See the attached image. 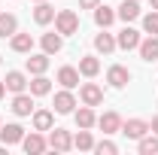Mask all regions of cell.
I'll list each match as a JSON object with an SVG mask.
<instances>
[{"instance_id":"6da1fadb","label":"cell","mask_w":158,"mask_h":155,"mask_svg":"<svg viewBox=\"0 0 158 155\" xmlns=\"http://www.w3.org/2000/svg\"><path fill=\"white\" fill-rule=\"evenodd\" d=\"M55 31H58L61 37L76 34V31H79V15H76V9H58V12H55Z\"/></svg>"},{"instance_id":"7a4b0ae2","label":"cell","mask_w":158,"mask_h":155,"mask_svg":"<svg viewBox=\"0 0 158 155\" xmlns=\"http://www.w3.org/2000/svg\"><path fill=\"white\" fill-rule=\"evenodd\" d=\"M79 100L85 107H100L103 103V88H100L98 82H82L79 85Z\"/></svg>"},{"instance_id":"3957f363","label":"cell","mask_w":158,"mask_h":155,"mask_svg":"<svg viewBox=\"0 0 158 155\" xmlns=\"http://www.w3.org/2000/svg\"><path fill=\"white\" fill-rule=\"evenodd\" d=\"M49 149H55V152H70V149H73V134L64 131V128H52V131H49Z\"/></svg>"},{"instance_id":"277c9868","label":"cell","mask_w":158,"mask_h":155,"mask_svg":"<svg viewBox=\"0 0 158 155\" xmlns=\"http://www.w3.org/2000/svg\"><path fill=\"white\" fill-rule=\"evenodd\" d=\"M21 149L27 155H40L49 149V140L43 137V131H31V134H24V140H21Z\"/></svg>"},{"instance_id":"5b68a950","label":"cell","mask_w":158,"mask_h":155,"mask_svg":"<svg viewBox=\"0 0 158 155\" xmlns=\"http://www.w3.org/2000/svg\"><path fill=\"white\" fill-rule=\"evenodd\" d=\"M140 31L137 27H131V24H125V27H122V31H118V37H116V46L118 49H125V52H131V49H137L140 46Z\"/></svg>"},{"instance_id":"8992f818","label":"cell","mask_w":158,"mask_h":155,"mask_svg":"<svg viewBox=\"0 0 158 155\" xmlns=\"http://www.w3.org/2000/svg\"><path fill=\"white\" fill-rule=\"evenodd\" d=\"M122 122H125V119L118 116L116 110H106L103 116H98V128L103 134H118V131H122Z\"/></svg>"},{"instance_id":"52a82bcc","label":"cell","mask_w":158,"mask_h":155,"mask_svg":"<svg viewBox=\"0 0 158 155\" xmlns=\"http://www.w3.org/2000/svg\"><path fill=\"white\" fill-rule=\"evenodd\" d=\"M76 110V97H73V88H61L58 94H55V113L61 116H70Z\"/></svg>"},{"instance_id":"ba28073f","label":"cell","mask_w":158,"mask_h":155,"mask_svg":"<svg viewBox=\"0 0 158 155\" xmlns=\"http://www.w3.org/2000/svg\"><path fill=\"white\" fill-rule=\"evenodd\" d=\"M122 134L128 140H140L143 134H149V122L146 119H128V122H122Z\"/></svg>"},{"instance_id":"9c48e42d","label":"cell","mask_w":158,"mask_h":155,"mask_svg":"<svg viewBox=\"0 0 158 155\" xmlns=\"http://www.w3.org/2000/svg\"><path fill=\"white\" fill-rule=\"evenodd\" d=\"M24 140V128L15 125V122H9V125H0V143L3 146H15Z\"/></svg>"},{"instance_id":"30bf717a","label":"cell","mask_w":158,"mask_h":155,"mask_svg":"<svg viewBox=\"0 0 158 155\" xmlns=\"http://www.w3.org/2000/svg\"><path fill=\"white\" fill-rule=\"evenodd\" d=\"M106 82H110L113 88H125V85L131 82V70L122 67V64H113V67L106 70Z\"/></svg>"},{"instance_id":"8fae6325","label":"cell","mask_w":158,"mask_h":155,"mask_svg":"<svg viewBox=\"0 0 158 155\" xmlns=\"http://www.w3.org/2000/svg\"><path fill=\"white\" fill-rule=\"evenodd\" d=\"M116 19H122L125 24L137 21V19H140V3H137V0H122V3H118V9H116Z\"/></svg>"},{"instance_id":"7c38bea8","label":"cell","mask_w":158,"mask_h":155,"mask_svg":"<svg viewBox=\"0 0 158 155\" xmlns=\"http://www.w3.org/2000/svg\"><path fill=\"white\" fill-rule=\"evenodd\" d=\"M12 113L15 116H31L34 113V94L31 91H19L12 97Z\"/></svg>"},{"instance_id":"4fadbf2b","label":"cell","mask_w":158,"mask_h":155,"mask_svg":"<svg viewBox=\"0 0 158 155\" xmlns=\"http://www.w3.org/2000/svg\"><path fill=\"white\" fill-rule=\"evenodd\" d=\"M137 52H140V58L146 61V64L158 61V37H149V34H146V40H140Z\"/></svg>"},{"instance_id":"5bb4252c","label":"cell","mask_w":158,"mask_h":155,"mask_svg":"<svg viewBox=\"0 0 158 155\" xmlns=\"http://www.w3.org/2000/svg\"><path fill=\"white\" fill-rule=\"evenodd\" d=\"M40 46H43V52L52 58V55H58L61 49H64V37H61L58 31H55V34H43V37H40Z\"/></svg>"},{"instance_id":"9a60e30c","label":"cell","mask_w":158,"mask_h":155,"mask_svg":"<svg viewBox=\"0 0 158 155\" xmlns=\"http://www.w3.org/2000/svg\"><path fill=\"white\" fill-rule=\"evenodd\" d=\"M98 73H100V58L98 55H82V58H79V76L94 79Z\"/></svg>"},{"instance_id":"2e32d148","label":"cell","mask_w":158,"mask_h":155,"mask_svg":"<svg viewBox=\"0 0 158 155\" xmlns=\"http://www.w3.org/2000/svg\"><path fill=\"white\" fill-rule=\"evenodd\" d=\"M31 119H34V131H52L55 128V113L52 110H34Z\"/></svg>"},{"instance_id":"e0dca14e","label":"cell","mask_w":158,"mask_h":155,"mask_svg":"<svg viewBox=\"0 0 158 155\" xmlns=\"http://www.w3.org/2000/svg\"><path fill=\"white\" fill-rule=\"evenodd\" d=\"M94 49H98L100 55H113L118 46H116V37L113 34H106V27H100V34L94 37Z\"/></svg>"},{"instance_id":"ac0fdd59","label":"cell","mask_w":158,"mask_h":155,"mask_svg":"<svg viewBox=\"0 0 158 155\" xmlns=\"http://www.w3.org/2000/svg\"><path fill=\"white\" fill-rule=\"evenodd\" d=\"M3 82H6V91H12V94H19V91H27V76H24L21 70H9Z\"/></svg>"},{"instance_id":"d6986e66","label":"cell","mask_w":158,"mask_h":155,"mask_svg":"<svg viewBox=\"0 0 158 155\" xmlns=\"http://www.w3.org/2000/svg\"><path fill=\"white\" fill-rule=\"evenodd\" d=\"M9 46H12V52H19V55H31V49H34V37L15 31V34L9 37Z\"/></svg>"},{"instance_id":"ffe728a7","label":"cell","mask_w":158,"mask_h":155,"mask_svg":"<svg viewBox=\"0 0 158 155\" xmlns=\"http://www.w3.org/2000/svg\"><path fill=\"white\" fill-rule=\"evenodd\" d=\"M27 91L34 97H46L49 91H52V79L46 76V73H40V76H34L31 82H27Z\"/></svg>"},{"instance_id":"44dd1931","label":"cell","mask_w":158,"mask_h":155,"mask_svg":"<svg viewBox=\"0 0 158 155\" xmlns=\"http://www.w3.org/2000/svg\"><path fill=\"white\" fill-rule=\"evenodd\" d=\"M58 82H61V88H76L79 85V67L64 64V67L58 70Z\"/></svg>"},{"instance_id":"7402d4cb","label":"cell","mask_w":158,"mask_h":155,"mask_svg":"<svg viewBox=\"0 0 158 155\" xmlns=\"http://www.w3.org/2000/svg\"><path fill=\"white\" fill-rule=\"evenodd\" d=\"M73 116H76V125L79 128H94L98 125V116H94V107H79V110H73Z\"/></svg>"},{"instance_id":"603a6c76","label":"cell","mask_w":158,"mask_h":155,"mask_svg":"<svg viewBox=\"0 0 158 155\" xmlns=\"http://www.w3.org/2000/svg\"><path fill=\"white\" fill-rule=\"evenodd\" d=\"M113 21H116V9H113V6H106V3L94 6V24H98V27H110Z\"/></svg>"},{"instance_id":"cb8c5ba5","label":"cell","mask_w":158,"mask_h":155,"mask_svg":"<svg viewBox=\"0 0 158 155\" xmlns=\"http://www.w3.org/2000/svg\"><path fill=\"white\" fill-rule=\"evenodd\" d=\"M24 67H27V73H31V76H40V73H46V70H49V55H46V52L31 55Z\"/></svg>"},{"instance_id":"d4e9b609","label":"cell","mask_w":158,"mask_h":155,"mask_svg":"<svg viewBox=\"0 0 158 155\" xmlns=\"http://www.w3.org/2000/svg\"><path fill=\"white\" fill-rule=\"evenodd\" d=\"M73 149H79V152H91V149H94L91 128H79V134L73 137Z\"/></svg>"},{"instance_id":"484cf974","label":"cell","mask_w":158,"mask_h":155,"mask_svg":"<svg viewBox=\"0 0 158 155\" xmlns=\"http://www.w3.org/2000/svg\"><path fill=\"white\" fill-rule=\"evenodd\" d=\"M137 152L140 155H158V134H152V131L143 134L137 140Z\"/></svg>"},{"instance_id":"4316f807","label":"cell","mask_w":158,"mask_h":155,"mask_svg":"<svg viewBox=\"0 0 158 155\" xmlns=\"http://www.w3.org/2000/svg\"><path fill=\"white\" fill-rule=\"evenodd\" d=\"M34 21L43 24V27H46V24H52V21H55V6H49L46 0L37 3V9H34Z\"/></svg>"},{"instance_id":"83f0119b","label":"cell","mask_w":158,"mask_h":155,"mask_svg":"<svg viewBox=\"0 0 158 155\" xmlns=\"http://www.w3.org/2000/svg\"><path fill=\"white\" fill-rule=\"evenodd\" d=\"M15 31H19V19L12 12H0V37L6 40V37H12Z\"/></svg>"},{"instance_id":"f1b7e54d","label":"cell","mask_w":158,"mask_h":155,"mask_svg":"<svg viewBox=\"0 0 158 155\" xmlns=\"http://www.w3.org/2000/svg\"><path fill=\"white\" fill-rule=\"evenodd\" d=\"M143 34L158 37V9H152V12H146V15H143Z\"/></svg>"},{"instance_id":"f546056e","label":"cell","mask_w":158,"mask_h":155,"mask_svg":"<svg viewBox=\"0 0 158 155\" xmlns=\"http://www.w3.org/2000/svg\"><path fill=\"white\" fill-rule=\"evenodd\" d=\"M91 152H98V155H116L118 146L113 143V140H100V143H94V149H91Z\"/></svg>"},{"instance_id":"4dcf8cb0","label":"cell","mask_w":158,"mask_h":155,"mask_svg":"<svg viewBox=\"0 0 158 155\" xmlns=\"http://www.w3.org/2000/svg\"><path fill=\"white\" fill-rule=\"evenodd\" d=\"M100 6V0H79V9H94Z\"/></svg>"},{"instance_id":"1f68e13d","label":"cell","mask_w":158,"mask_h":155,"mask_svg":"<svg viewBox=\"0 0 158 155\" xmlns=\"http://www.w3.org/2000/svg\"><path fill=\"white\" fill-rule=\"evenodd\" d=\"M149 131H152V134H158V116H152V122H149Z\"/></svg>"},{"instance_id":"d6a6232c","label":"cell","mask_w":158,"mask_h":155,"mask_svg":"<svg viewBox=\"0 0 158 155\" xmlns=\"http://www.w3.org/2000/svg\"><path fill=\"white\" fill-rule=\"evenodd\" d=\"M3 94H6V82H0V100H3Z\"/></svg>"},{"instance_id":"836d02e7","label":"cell","mask_w":158,"mask_h":155,"mask_svg":"<svg viewBox=\"0 0 158 155\" xmlns=\"http://www.w3.org/2000/svg\"><path fill=\"white\" fill-rule=\"evenodd\" d=\"M149 3H152V9H158V0H149Z\"/></svg>"},{"instance_id":"e575fe53","label":"cell","mask_w":158,"mask_h":155,"mask_svg":"<svg viewBox=\"0 0 158 155\" xmlns=\"http://www.w3.org/2000/svg\"><path fill=\"white\" fill-rule=\"evenodd\" d=\"M34 3H43V0H34Z\"/></svg>"},{"instance_id":"d590c367","label":"cell","mask_w":158,"mask_h":155,"mask_svg":"<svg viewBox=\"0 0 158 155\" xmlns=\"http://www.w3.org/2000/svg\"><path fill=\"white\" fill-rule=\"evenodd\" d=\"M0 125H3V122H0Z\"/></svg>"}]
</instances>
